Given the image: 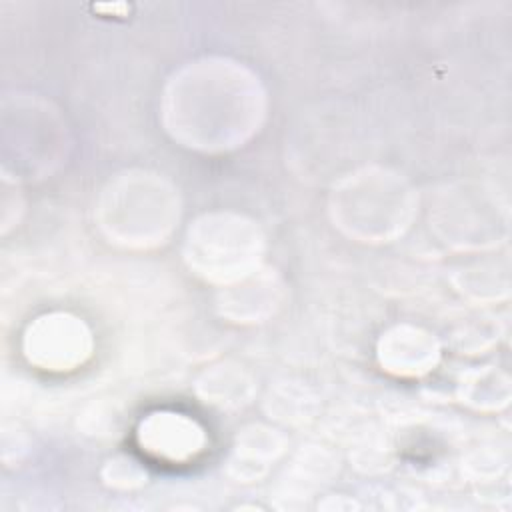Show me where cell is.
I'll list each match as a JSON object with an SVG mask.
<instances>
[{"label":"cell","instance_id":"cell-10","mask_svg":"<svg viewBox=\"0 0 512 512\" xmlns=\"http://www.w3.org/2000/svg\"><path fill=\"white\" fill-rule=\"evenodd\" d=\"M238 448H236V466H252L254 476H260L264 472V466L270 458L278 456L282 452V438L268 428L252 426L238 436Z\"/></svg>","mask_w":512,"mask_h":512},{"label":"cell","instance_id":"cell-11","mask_svg":"<svg viewBox=\"0 0 512 512\" xmlns=\"http://www.w3.org/2000/svg\"><path fill=\"white\" fill-rule=\"evenodd\" d=\"M462 398L474 408H498L508 402V380L496 370H482L462 382Z\"/></svg>","mask_w":512,"mask_h":512},{"label":"cell","instance_id":"cell-8","mask_svg":"<svg viewBox=\"0 0 512 512\" xmlns=\"http://www.w3.org/2000/svg\"><path fill=\"white\" fill-rule=\"evenodd\" d=\"M276 304V284L270 274L258 268L250 276L228 284L222 292V312L236 322H258L272 312Z\"/></svg>","mask_w":512,"mask_h":512},{"label":"cell","instance_id":"cell-6","mask_svg":"<svg viewBox=\"0 0 512 512\" xmlns=\"http://www.w3.org/2000/svg\"><path fill=\"white\" fill-rule=\"evenodd\" d=\"M204 430L184 414L154 412L138 428L140 446L162 460L182 462L194 458L204 446Z\"/></svg>","mask_w":512,"mask_h":512},{"label":"cell","instance_id":"cell-7","mask_svg":"<svg viewBox=\"0 0 512 512\" xmlns=\"http://www.w3.org/2000/svg\"><path fill=\"white\" fill-rule=\"evenodd\" d=\"M440 356L436 338L410 324H398L382 334L378 342V360L384 370L396 376H422L430 372Z\"/></svg>","mask_w":512,"mask_h":512},{"label":"cell","instance_id":"cell-1","mask_svg":"<svg viewBox=\"0 0 512 512\" xmlns=\"http://www.w3.org/2000/svg\"><path fill=\"white\" fill-rule=\"evenodd\" d=\"M264 116V92L244 66L210 58L182 68L168 84L164 120L174 138L200 150L242 144Z\"/></svg>","mask_w":512,"mask_h":512},{"label":"cell","instance_id":"cell-9","mask_svg":"<svg viewBox=\"0 0 512 512\" xmlns=\"http://www.w3.org/2000/svg\"><path fill=\"white\" fill-rule=\"evenodd\" d=\"M198 392L218 406L244 404L252 392L250 378L232 366H216L198 380Z\"/></svg>","mask_w":512,"mask_h":512},{"label":"cell","instance_id":"cell-2","mask_svg":"<svg viewBox=\"0 0 512 512\" xmlns=\"http://www.w3.org/2000/svg\"><path fill=\"white\" fill-rule=\"evenodd\" d=\"M330 206L334 222L348 236L388 242L410 226L416 198L402 176L384 168H364L334 188Z\"/></svg>","mask_w":512,"mask_h":512},{"label":"cell","instance_id":"cell-3","mask_svg":"<svg viewBox=\"0 0 512 512\" xmlns=\"http://www.w3.org/2000/svg\"><path fill=\"white\" fill-rule=\"evenodd\" d=\"M178 212V196L168 182L154 174L130 172L108 184L98 220L114 242L148 248L166 240Z\"/></svg>","mask_w":512,"mask_h":512},{"label":"cell","instance_id":"cell-4","mask_svg":"<svg viewBox=\"0 0 512 512\" xmlns=\"http://www.w3.org/2000/svg\"><path fill=\"white\" fill-rule=\"evenodd\" d=\"M264 238L254 222L232 212L200 216L188 230L184 256L208 282L234 284L260 268Z\"/></svg>","mask_w":512,"mask_h":512},{"label":"cell","instance_id":"cell-5","mask_svg":"<svg viewBox=\"0 0 512 512\" xmlns=\"http://www.w3.org/2000/svg\"><path fill=\"white\" fill-rule=\"evenodd\" d=\"M22 348L30 364L50 372H68L90 358L92 334L78 316L50 312L26 328Z\"/></svg>","mask_w":512,"mask_h":512},{"label":"cell","instance_id":"cell-12","mask_svg":"<svg viewBox=\"0 0 512 512\" xmlns=\"http://www.w3.org/2000/svg\"><path fill=\"white\" fill-rule=\"evenodd\" d=\"M110 468V482L114 484H122V486H132V480H142L146 474L136 466L134 460L130 458H114L108 462Z\"/></svg>","mask_w":512,"mask_h":512}]
</instances>
